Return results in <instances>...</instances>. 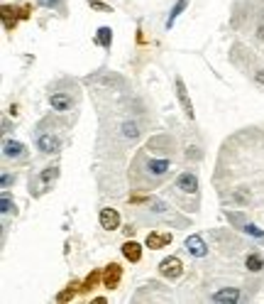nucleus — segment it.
Here are the masks:
<instances>
[{
	"label": "nucleus",
	"mask_w": 264,
	"mask_h": 304,
	"mask_svg": "<svg viewBox=\"0 0 264 304\" xmlns=\"http://www.w3.org/2000/svg\"><path fill=\"white\" fill-rule=\"evenodd\" d=\"M159 272H162L164 277H171V280H174V277H179V275L184 272V265H181L179 258L171 255V258H164V260L159 263Z\"/></svg>",
	"instance_id": "nucleus-1"
},
{
	"label": "nucleus",
	"mask_w": 264,
	"mask_h": 304,
	"mask_svg": "<svg viewBox=\"0 0 264 304\" xmlns=\"http://www.w3.org/2000/svg\"><path fill=\"white\" fill-rule=\"evenodd\" d=\"M59 147H61V142H59L57 135L42 133V135L37 137V150L44 152V155H54V152H59Z\"/></svg>",
	"instance_id": "nucleus-2"
},
{
	"label": "nucleus",
	"mask_w": 264,
	"mask_h": 304,
	"mask_svg": "<svg viewBox=\"0 0 264 304\" xmlns=\"http://www.w3.org/2000/svg\"><path fill=\"white\" fill-rule=\"evenodd\" d=\"M176 189L186 191V194H196V191H198V177H196L193 172L179 174V179H176Z\"/></svg>",
	"instance_id": "nucleus-3"
},
{
	"label": "nucleus",
	"mask_w": 264,
	"mask_h": 304,
	"mask_svg": "<svg viewBox=\"0 0 264 304\" xmlns=\"http://www.w3.org/2000/svg\"><path fill=\"white\" fill-rule=\"evenodd\" d=\"M184 246H186V250H189L191 255H196V258L208 255V246H206V241H203L201 236H189V238L184 241Z\"/></svg>",
	"instance_id": "nucleus-4"
},
{
	"label": "nucleus",
	"mask_w": 264,
	"mask_h": 304,
	"mask_svg": "<svg viewBox=\"0 0 264 304\" xmlns=\"http://www.w3.org/2000/svg\"><path fill=\"white\" fill-rule=\"evenodd\" d=\"M120 277H122V270L117 263H110V265L105 267V272H103V282L108 289H115V287L120 285Z\"/></svg>",
	"instance_id": "nucleus-5"
},
{
	"label": "nucleus",
	"mask_w": 264,
	"mask_h": 304,
	"mask_svg": "<svg viewBox=\"0 0 264 304\" xmlns=\"http://www.w3.org/2000/svg\"><path fill=\"white\" fill-rule=\"evenodd\" d=\"M100 226L105 228V231H115V228H120V213L115 209H100Z\"/></svg>",
	"instance_id": "nucleus-6"
},
{
	"label": "nucleus",
	"mask_w": 264,
	"mask_h": 304,
	"mask_svg": "<svg viewBox=\"0 0 264 304\" xmlns=\"http://www.w3.org/2000/svg\"><path fill=\"white\" fill-rule=\"evenodd\" d=\"M49 103H52V108L59 111V113H64V111H69V108L74 106L71 96H66V94H52L49 96Z\"/></svg>",
	"instance_id": "nucleus-7"
},
{
	"label": "nucleus",
	"mask_w": 264,
	"mask_h": 304,
	"mask_svg": "<svg viewBox=\"0 0 264 304\" xmlns=\"http://www.w3.org/2000/svg\"><path fill=\"white\" fill-rule=\"evenodd\" d=\"M176 96H179V101H181V106H184V113L193 118V106H191V98L186 94V86H184V81L181 79H176Z\"/></svg>",
	"instance_id": "nucleus-8"
},
{
	"label": "nucleus",
	"mask_w": 264,
	"mask_h": 304,
	"mask_svg": "<svg viewBox=\"0 0 264 304\" xmlns=\"http://www.w3.org/2000/svg\"><path fill=\"white\" fill-rule=\"evenodd\" d=\"M213 302L218 304H225V302H240V292L235 289V287H227V289H220V292H215L213 294Z\"/></svg>",
	"instance_id": "nucleus-9"
},
{
	"label": "nucleus",
	"mask_w": 264,
	"mask_h": 304,
	"mask_svg": "<svg viewBox=\"0 0 264 304\" xmlns=\"http://www.w3.org/2000/svg\"><path fill=\"white\" fill-rule=\"evenodd\" d=\"M3 155L5 157H22L25 155V145L18 140H5L3 142Z\"/></svg>",
	"instance_id": "nucleus-10"
},
{
	"label": "nucleus",
	"mask_w": 264,
	"mask_h": 304,
	"mask_svg": "<svg viewBox=\"0 0 264 304\" xmlns=\"http://www.w3.org/2000/svg\"><path fill=\"white\" fill-rule=\"evenodd\" d=\"M169 243H171L169 233H150V236H147V246H150L152 250H159V248L169 246Z\"/></svg>",
	"instance_id": "nucleus-11"
},
{
	"label": "nucleus",
	"mask_w": 264,
	"mask_h": 304,
	"mask_svg": "<svg viewBox=\"0 0 264 304\" xmlns=\"http://www.w3.org/2000/svg\"><path fill=\"white\" fill-rule=\"evenodd\" d=\"M122 255H125L130 263H137V260L142 258V248H140V243H135V241H127V243L122 246Z\"/></svg>",
	"instance_id": "nucleus-12"
},
{
	"label": "nucleus",
	"mask_w": 264,
	"mask_h": 304,
	"mask_svg": "<svg viewBox=\"0 0 264 304\" xmlns=\"http://www.w3.org/2000/svg\"><path fill=\"white\" fill-rule=\"evenodd\" d=\"M167 170H169V160H150L147 162V172L152 177H162V174H167Z\"/></svg>",
	"instance_id": "nucleus-13"
},
{
	"label": "nucleus",
	"mask_w": 264,
	"mask_h": 304,
	"mask_svg": "<svg viewBox=\"0 0 264 304\" xmlns=\"http://www.w3.org/2000/svg\"><path fill=\"white\" fill-rule=\"evenodd\" d=\"M245 265H247L249 272H259V270L264 267L262 255H259V253H249V255H247V260H245Z\"/></svg>",
	"instance_id": "nucleus-14"
},
{
	"label": "nucleus",
	"mask_w": 264,
	"mask_h": 304,
	"mask_svg": "<svg viewBox=\"0 0 264 304\" xmlns=\"http://www.w3.org/2000/svg\"><path fill=\"white\" fill-rule=\"evenodd\" d=\"M186 8H189V0H179V3H176V5L171 8V15H169V20H167V30H169V27H174L176 18H179V15H181V13H184Z\"/></svg>",
	"instance_id": "nucleus-15"
},
{
	"label": "nucleus",
	"mask_w": 264,
	"mask_h": 304,
	"mask_svg": "<svg viewBox=\"0 0 264 304\" xmlns=\"http://www.w3.org/2000/svg\"><path fill=\"white\" fill-rule=\"evenodd\" d=\"M95 42L105 49H110V42H113V35H110V27H100L98 35H95Z\"/></svg>",
	"instance_id": "nucleus-16"
},
{
	"label": "nucleus",
	"mask_w": 264,
	"mask_h": 304,
	"mask_svg": "<svg viewBox=\"0 0 264 304\" xmlns=\"http://www.w3.org/2000/svg\"><path fill=\"white\" fill-rule=\"evenodd\" d=\"M122 135H125L127 140H137V137H140V128H137L135 123H122Z\"/></svg>",
	"instance_id": "nucleus-17"
},
{
	"label": "nucleus",
	"mask_w": 264,
	"mask_h": 304,
	"mask_svg": "<svg viewBox=\"0 0 264 304\" xmlns=\"http://www.w3.org/2000/svg\"><path fill=\"white\" fill-rule=\"evenodd\" d=\"M242 231L252 238H264V231L259 226H254V223H242Z\"/></svg>",
	"instance_id": "nucleus-18"
},
{
	"label": "nucleus",
	"mask_w": 264,
	"mask_h": 304,
	"mask_svg": "<svg viewBox=\"0 0 264 304\" xmlns=\"http://www.w3.org/2000/svg\"><path fill=\"white\" fill-rule=\"evenodd\" d=\"M0 211H3V213H10V211H13V199H10V194H8V191H3V199H0Z\"/></svg>",
	"instance_id": "nucleus-19"
},
{
	"label": "nucleus",
	"mask_w": 264,
	"mask_h": 304,
	"mask_svg": "<svg viewBox=\"0 0 264 304\" xmlns=\"http://www.w3.org/2000/svg\"><path fill=\"white\" fill-rule=\"evenodd\" d=\"M98 280H100V272H93V275H91V277H88V280L83 282V287H81V289H83V292H88V289H93V287H95V282H98Z\"/></svg>",
	"instance_id": "nucleus-20"
},
{
	"label": "nucleus",
	"mask_w": 264,
	"mask_h": 304,
	"mask_svg": "<svg viewBox=\"0 0 264 304\" xmlns=\"http://www.w3.org/2000/svg\"><path fill=\"white\" fill-rule=\"evenodd\" d=\"M57 177V167H47V170L42 172V184H47L49 179H54Z\"/></svg>",
	"instance_id": "nucleus-21"
},
{
	"label": "nucleus",
	"mask_w": 264,
	"mask_h": 304,
	"mask_svg": "<svg viewBox=\"0 0 264 304\" xmlns=\"http://www.w3.org/2000/svg\"><path fill=\"white\" fill-rule=\"evenodd\" d=\"M71 297H74V289H71V287H69V289H64V292H61V294H59L57 299H59V302H66V299H71Z\"/></svg>",
	"instance_id": "nucleus-22"
},
{
	"label": "nucleus",
	"mask_w": 264,
	"mask_h": 304,
	"mask_svg": "<svg viewBox=\"0 0 264 304\" xmlns=\"http://www.w3.org/2000/svg\"><path fill=\"white\" fill-rule=\"evenodd\" d=\"M91 3V8H95V10H103V13H110V8L108 5H103V3H98V0H88Z\"/></svg>",
	"instance_id": "nucleus-23"
},
{
	"label": "nucleus",
	"mask_w": 264,
	"mask_h": 304,
	"mask_svg": "<svg viewBox=\"0 0 264 304\" xmlns=\"http://www.w3.org/2000/svg\"><path fill=\"white\" fill-rule=\"evenodd\" d=\"M59 3L61 0H39V5H44V8H59Z\"/></svg>",
	"instance_id": "nucleus-24"
},
{
	"label": "nucleus",
	"mask_w": 264,
	"mask_h": 304,
	"mask_svg": "<svg viewBox=\"0 0 264 304\" xmlns=\"http://www.w3.org/2000/svg\"><path fill=\"white\" fill-rule=\"evenodd\" d=\"M13 182H15V177H10V174H3V189H8Z\"/></svg>",
	"instance_id": "nucleus-25"
},
{
	"label": "nucleus",
	"mask_w": 264,
	"mask_h": 304,
	"mask_svg": "<svg viewBox=\"0 0 264 304\" xmlns=\"http://www.w3.org/2000/svg\"><path fill=\"white\" fill-rule=\"evenodd\" d=\"M257 37L264 42V25H259V27H257Z\"/></svg>",
	"instance_id": "nucleus-26"
},
{
	"label": "nucleus",
	"mask_w": 264,
	"mask_h": 304,
	"mask_svg": "<svg viewBox=\"0 0 264 304\" xmlns=\"http://www.w3.org/2000/svg\"><path fill=\"white\" fill-rule=\"evenodd\" d=\"M257 81H259V84H264V71H259V74H257Z\"/></svg>",
	"instance_id": "nucleus-27"
}]
</instances>
